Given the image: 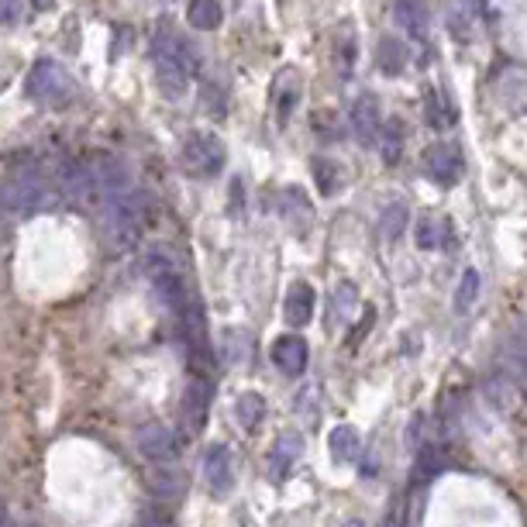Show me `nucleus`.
I'll use <instances>...</instances> for the list:
<instances>
[{"instance_id":"nucleus-1","label":"nucleus","mask_w":527,"mask_h":527,"mask_svg":"<svg viewBox=\"0 0 527 527\" xmlns=\"http://www.w3.org/2000/svg\"><path fill=\"white\" fill-rule=\"evenodd\" d=\"M152 217V200L145 193H124V197L107 204V242L111 248H131L142 238L145 224Z\"/></svg>"},{"instance_id":"nucleus-2","label":"nucleus","mask_w":527,"mask_h":527,"mask_svg":"<svg viewBox=\"0 0 527 527\" xmlns=\"http://www.w3.org/2000/svg\"><path fill=\"white\" fill-rule=\"evenodd\" d=\"M180 162L183 169L190 176H217L224 169V162H228V149H224V142L211 131H193V135H186L183 149H180Z\"/></svg>"},{"instance_id":"nucleus-3","label":"nucleus","mask_w":527,"mask_h":527,"mask_svg":"<svg viewBox=\"0 0 527 527\" xmlns=\"http://www.w3.org/2000/svg\"><path fill=\"white\" fill-rule=\"evenodd\" d=\"M45 204V183L35 169H11L0 180V207L7 214H31Z\"/></svg>"},{"instance_id":"nucleus-4","label":"nucleus","mask_w":527,"mask_h":527,"mask_svg":"<svg viewBox=\"0 0 527 527\" xmlns=\"http://www.w3.org/2000/svg\"><path fill=\"white\" fill-rule=\"evenodd\" d=\"M25 90L31 100H38V104H62V100L73 97L76 87L56 59H38L25 80Z\"/></svg>"},{"instance_id":"nucleus-5","label":"nucleus","mask_w":527,"mask_h":527,"mask_svg":"<svg viewBox=\"0 0 527 527\" xmlns=\"http://www.w3.org/2000/svg\"><path fill=\"white\" fill-rule=\"evenodd\" d=\"M145 273H149L162 304H166L169 310H176V314H183L186 310V286H183V276L176 273V266L169 262V255L152 252L149 262H145Z\"/></svg>"},{"instance_id":"nucleus-6","label":"nucleus","mask_w":527,"mask_h":527,"mask_svg":"<svg viewBox=\"0 0 527 527\" xmlns=\"http://www.w3.org/2000/svg\"><path fill=\"white\" fill-rule=\"evenodd\" d=\"M424 169H428L431 180H434V183H441V186L459 183V176H462V169H465L462 152L455 149L452 142H438V145H431V149L424 152Z\"/></svg>"},{"instance_id":"nucleus-7","label":"nucleus","mask_w":527,"mask_h":527,"mask_svg":"<svg viewBox=\"0 0 527 527\" xmlns=\"http://www.w3.org/2000/svg\"><path fill=\"white\" fill-rule=\"evenodd\" d=\"M135 445H138V452L145 455L149 462H169V459H176V438H173V431L166 428V424H159V421H149V424H142L135 434Z\"/></svg>"},{"instance_id":"nucleus-8","label":"nucleus","mask_w":527,"mask_h":527,"mask_svg":"<svg viewBox=\"0 0 527 527\" xmlns=\"http://www.w3.org/2000/svg\"><path fill=\"white\" fill-rule=\"evenodd\" d=\"M211 403H214V386L207 383V379H193V383L186 386V393H183V424H186V428H190V431L204 428Z\"/></svg>"},{"instance_id":"nucleus-9","label":"nucleus","mask_w":527,"mask_h":527,"mask_svg":"<svg viewBox=\"0 0 527 527\" xmlns=\"http://www.w3.org/2000/svg\"><path fill=\"white\" fill-rule=\"evenodd\" d=\"M383 124L386 121H379V100L372 93H362L352 104V131L359 135V142L376 145L379 135H383Z\"/></svg>"},{"instance_id":"nucleus-10","label":"nucleus","mask_w":527,"mask_h":527,"mask_svg":"<svg viewBox=\"0 0 527 527\" xmlns=\"http://www.w3.org/2000/svg\"><path fill=\"white\" fill-rule=\"evenodd\" d=\"M204 476H207V486H211L217 496L231 493V486H235V465H231V452L224 445L207 448Z\"/></svg>"},{"instance_id":"nucleus-11","label":"nucleus","mask_w":527,"mask_h":527,"mask_svg":"<svg viewBox=\"0 0 527 527\" xmlns=\"http://www.w3.org/2000/svg\"><path fill=\"white\" fill-rule=\"evenodd\" d=\"M307 341L300 335H283L273 341V362L279 372H286V376H300V372L307 369Z\"/></svg>"},{"instance_id":"nucleus-12","label":"nucleus","mask_w":527,"mask_h":527,"mask_svg":"<svg viewBox=\"0 0 527 527\" xmlns=\"http://www.w3.org/2000/svg\"><path fill=\"white\" fill-rule=\"evenodd\" d=\"M155 56H159V59H169V62H176V66H183L190 76L200 69V56H197V49H193L190 42H183V38L169 35V31H162V35L155 38Z\"/></svg>"},{"instance_id":"nucleus-13","label":"nucleus","mask_w":527,"mask_h":527,"mask_svg":"<svg viewBox=\"0 0 527 527\" xmlns=\"http://www.w3.org/2000/svg\"><path fill=\"white\" fill-rule=\"evenodd\" d=\"M300 104V80H297V73H279V80H276V90H273V107H276V121L279 124H286L290 121V114H293V107Z\"/></svg>"},{"instance_id":"nucleus-14","label":"nucleus","mask_w":527,"mask_h":527,"mask_svg":"<svg viewBox=\"0 0 527 527\" xmlns=\"http://www.w3.org/2000/svg\"><path fill=\"white\" fill-rule=\"evenodd\" d=\"M155 83H159V90L166 93L169 100H176V97H183L186 87H190V73H186L183 66H176V62L155 56Z\"/></svg>"},{"instance_id":"nucleus-15","label":"nucleus","mask_w":527,"mask_h":527,"mask_svg":"<svg viewBox=\"0 0 527 527\" xmlns=\"http://www.w3.org/2000/svg\"><path fill=\"white\" fill-rule=\"evenodd\" d=\"M328 448H331V459H335V462L352 465L355 459H359V452H362L359 431H355L352 424H338V428L331 431V438H328Z\"/></svg>"},{"instance_id":"nucleus-16","label":"nucleus","mask_w":527,"mask_h":527,"mask_svg":"<svg viewBox=\"0 0 527 527\" xmlns=\"http://www.w3.org/2000/svg\"><path fill=\"white\" fill-rule=\"evenodd\" d=\"M314 290H310L307 283H297L290 293H286V321L293 324V328H304V324L314 317Z\"/></svg>"},{"instance_id":"nucleus-17","label":"nucleus","mask_w":527,"mask_h":527,"mask_svg":"<svg viewBox=\"0 0 527 527\" xmlns=\"http://www.w3.org/2000/svg\"><path fill=\"white\" fill-rule=\"evenodd\" d=\"M300 452H304V441H300L297 434H279L276 445L269 448V465H273L276 476H283L290 465H297Z\"/></svg>"},{"instance_id":"nucleus-18","label":"nucleus","mask_w":527,"mask_h":527,"mask_svg":"<svg viewBox=\"0 0 527 527\" xmlns=\"http://www.w3.org/2000/svg\"><path fill=\"white\" fill-rule=\"evenodd\" d=\"M397 25L414 38L428 35V11L421 0H397Z\"/></svg>"},{"instance_id":"nucleus-19","label":"nucleus","mask_w":527,"mask_h":527,"mask_svg":"<svg viewBox=\"0 0 527 527\" xmlns=\"http://www.w3.org/2000/svg\"><path fill=\"white\" fill-rule=\"evenodd\" d=\"M186 21L197 31H214L221 25V4L217 0H190L186 7Z\"/></svg>"},{"instance_id":"nucleus-20","label":"nucleus","mask_w":527,"mask_h":527,"mask_svg":"<svg viewBox=\"0 0 527 527\" xmlns=\"http://www.w3.org/2000/svg\"><path fill=\"white\" fill-rule=\"evenodd\" d=\"M376 59H379V66H383V73L397 76L403 69V62H407V45H403L400 38L386 35L383 42L376 45Z\"/></svg>"},{"instance_id":"nucleus-21","label":"nucleus","mask_w":527,"mask_h":527,"mask_svg":"<svg viewBox=\"0 0 527 527\" xmlns=\"http://www.w3.org/2000/svg\"><path fill=\"white\" fill-rule=\"evenodd\" d=\"M403 138H407V128H403L397 118H390V121L383 124V135H379V152H383L386 162H397L400 159Z\"/></svg>"},{"instance_id":"nucleus-22","label":"nucleus","mask_w":527,"mask_h":527,"mask_svg":"<svg viewBox=\"0 0 527 527\" xmlns=\"http://www.w3.org/2000/svg\"><path fill=\"white\" fill-rule=\"evenodd\" d=\"M235 414H238V424L252 431L255 424L262 421V414H266V400H262L259 393H242L235 403Z\"/></svg>"},{"instance_id":"nucleus-23","label":"nucleus","mask_w":527,"mask_h":527,"mask_svg":"<svg viewBox=\"0 0 527 527\" xmlns=\"http://www.w3.org/2000/svg\"><path fill=\"white\" fill-rule=\"evenodd\" d=\"M424 111H428V124L431 128H448L455 118H452V107L445 104V97H441V90H428V100H424Z\"/></svg>"},{"instance_id":"nucleus-24","label":"nucleus","mask_w":527,"mask_h":527,"mask_svg":"<svg viewBox=\"0 0 527 527\" xmlns=\"http://www.w3.org/2000/svg\"><path fill=\"white\" fill-rule=\"evenodd\" d=\"M476 300H479V273H476V269H469V273L462 276L459 290H455V310L465 314V310H472Z\"/></svg>"},{"instance_id":"nucleus-25","label":"nucleus","mask_w":527,"mask_h":527,"mask_svg":"<svg viewBox=\"0 0 527 527\" xmlns=\"http://www.w3.org/2000/svg\"><path fill=\"white\" fill-rule=\"evenodd\" d=\"M403 224H407V207H403V204H390L383 211V217H379V228H383L386 238H397Z\"/></svg>"},{"instance_id":"nucleus-26","label":"nucleus","mask_w":527,"mask_h":527,"mask_svg":"<svg viewBox=\"0 0 527 527\" xmlns=\"http://www.w3.org/2000/svg\"><path fill=\"white\" fill-rule=\"evenodd\" d=\"M335 62L341 76H348L355 69V35H341L335 42Z\"/></svg>"},{"instance_id":"nucleus-27","label":"nucleus","mask_w":527,"mask_h":527,"mask_svg":"<svg viewBox=\"0 0 527 527\" xmlns=\"http://www.w3.org/2000/svg\"><path fill=\"white\" fill-rule=\"evenodd\" d=\"M314 169H317V186H321L324 193H335V190H338V183H341L335 162H331V159H317V162H314Z\"/></svg>"},{"instance_id":"nucleus-28","label":"nucleus","mask_w":527,"mask_h":527,"mask_svg":"<svg viewBox=\"0 0 527 527\" xmlns=\"http://www.w3.org/2000/svg\"><path fill=\"white\" fill-rule=\"evenodd\" d=\"M438 238H441V224L434 217H421V224H417V245L438 248Z\"/></svg>"},{"instance_id":"nucleus-29","label":"nucleus","mask_w":527,"mask_h":527,"mask_svg":"<svg viewBox=\"0 0 527 527\" xmlns=\"http://www.w3.org/2000/svg\"><path fill=\"white\" fill-rule=\"evenodd\" d=\"M21 18V0H0V25H14Z\"/></svg>"},{"instance_id":"nucleus-30","label":"nucleus","mask_w":527,"mask_h":527,"mask_svg":"<svg viewBox=\"0 0 527 527\" xmlns=\"http://www.w3.org/2000/svg\"><path fill=\"white\" fill-rule=\"evenodd\" d=\"M397 517H400V500H397V503H393V507H390V514H386L383 527H400V521H397Z\"/></svg>"},{"instance_id":"nucleus-31","label":"nucleus","mask_w":527,"mask_h":527,"mask_svg":"<svg viewBox=\"0 0 527 527\" xmlns=\"http://www.w3.org/2000/svg\"><path fill=\"white\" fill-rule=\"evenodd\" d=\"M35 4H38V7H52L56 0H35Z\"/></svg>"}]
</instances>
